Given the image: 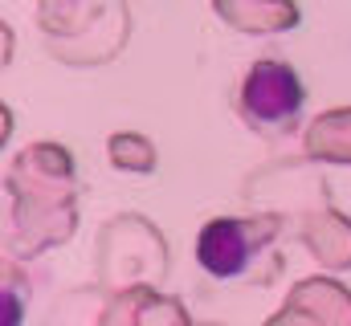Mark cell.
<instances>
[{
  "mask_svg": "<svg viewBox=\"0 0 351 326\" xmlns=\"http://www.w3.org/2000/svg\"><path fill=\"white\" fill-rule=\"evenodd\" d=\"M302 102H306V90H302L298 70L290 62H278V58L254 62L245 82H241V94H237L241 118L258 135H269V139L274 135H290L298 127Z\"/></svg>",
  "mask_w": 351,
  "mask_h": 326,
  "instance_id": "6da1fadb",
  "label": "cell"
},
{
  "mask_svg": "<svg viewBox=\"0 0 351 326\" xmlns=\"http://www.w3.org/2000/svg\"><path fill=\"white\" fill-rule=\"evenodd\" d=\"M278 237V221L274 216H217L200 229L196 237V261L208 277L217 281H233L254 273V261Z\"/></svg>",
  "mask_w": 351,
  "mask_h": 326,
  "instance_id": "7a4b0ae2",
  "label": "cell"
}]
</instances>
